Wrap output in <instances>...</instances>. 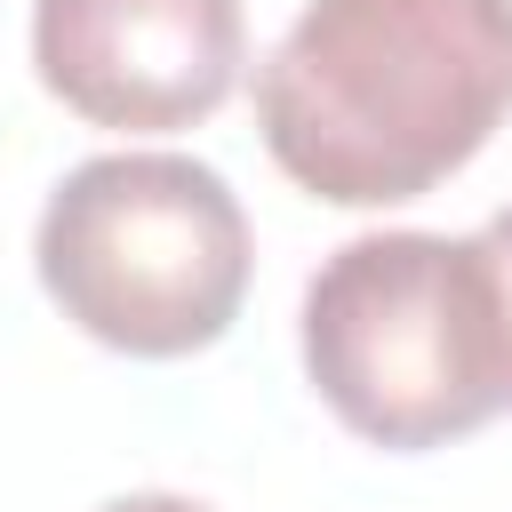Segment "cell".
<instances>
[{
    "instance_id": "5b68a950",
    "label": "cell",
    "mask_w": 512,
    "mask_h": 512,
    "mask_svg": "<svg viewBox=\"0 0 512 512\" xmlns=\"http://www.w3.org/2000/svg\"><path fill=\"white\" fill-rule=\"evenodd\" d=\"M480 256L496 272V320H504V408H512V208L480 224Z\"/></svg>"
},
{
    "instance_id": "277c9868",
    "label": "cell",
    "mask_w": 512,
    "mask_h": 512,
    "mask_svg": "<svg viewBox=\"0 0 512 512\" xmlns=\"http://www.w3.org/2000/svg\"><path fill=\"white\" fill-rule=\"evenodd\" d=\"M32 64L88 128L168 136L240 88L248 24L240 0H32Z\"/></svg>"
},
{
    "instance_id": "7a4b0ae2",
    "label": "cell",
    "mask_w": 512,
    "mask_h": 512,
    "mask_svg": "<svg viewBox=\"0 0 512 512\" xmlns=\"http://www.w3.org/2000/svg\"><path fill=\"white\" fill-rule=\"evenodd\" d=\"M304 376L368 448H448L504 408L496 272L448 232H360L304 288Z\"/></svg>"
},
{
    "instance_id": "6da1fadb",
    "label": "cell",
    "mask_w": 512,
    "mask_h": 512,
    "mask_svg": "<svg viewBox=\"0 0 512 512\" xmlns=\"http://www.w3.org/2000/svg\"><path fill=\"white\" fill-rule=\"evenodd\" d=\"M512 112V0H304L256 72V128L328 208L448 184Z\"/></svg>"
},
{
    "instance_id": "3957f363",
    "label": "cell",
    "mask_w": 512,
    "mask_h": 512,
    "mask_svg": "<svg viewBox=\"0 0 512 512\" xmlns=\"http://www.w3.org/2000/svg\"><path fill=\"white\" fill-rule=\"evenodd\" d=\"M32 256L56 312L128 360L208 352L240 320L256 264L232 184L184 152L80 160L48 192Z\"/></svg>"
},
{
    "instance_id": "8992f818",
    "label": "cell",
    "mask_w": 512,
    "mask_h": 512,
    "mask_svg": "<svg viewBox=\"0 0 512 512\" xmlns=\"http://www.w3.org/2000/svg\"><path fill=\"white\" fill-rule=\"evenodd\" d=\"M96 512H208V504L168 496V488H144V496H112V504H96Z\"/></svg>"
}]
</instances>
